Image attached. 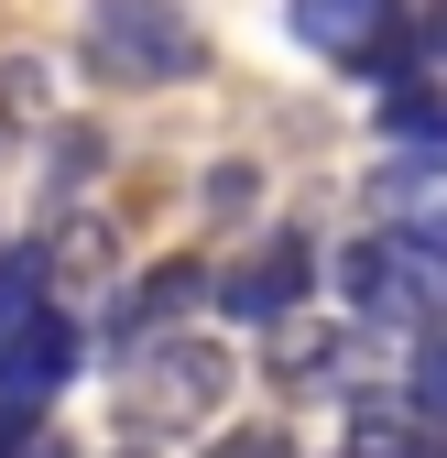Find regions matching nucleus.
<instances>
[{"label":"nucleus","mask_w":447,"mask_h":458,"mask_svg":"<svg viewBox=\"0 0 447 458\" xmlns=\"http://www.w3.org/2000/svg\"><path fill=\"white\" fill-rule=\"evenodd\" d=\"M77 360H88V327L66 317L44 251H0V404L44 415L55 393L77 382Z\"/></svg>","instance_id":"nucleus-1"},{"label":"nucleus","mask_w":447,"mask_h":458,"mask_svg":"<svg viewBox=\"0 0 447 458\" xmlns=\"http://www.w3.org/2000/svg\"><path fill=\"white\" fill-rule=\"evenodd\" d=\"M284 22H295V44L327 55L339 77H371V88L426 77V55H415L426 33H415L404 0H284Z\"/></svg>","instance_id":"nucleus-2"},{"label":"nucleus","mask_w":447,"mask_h":458,"mask_svg":"<svg viewBox=\"0 0 447 458\" xmlns=\"http://www.w3.org/2000/svg\"><path fill=\"white\" fill-rule=\"evenodd\" d=\"M207 66L197 22L175 12V0H98L88 12V77L109 88H186Z\"/></svg>","instance_id":"nucleus-3"},{"label":"nucleus","mask_w":447,"mask_h":458,"mask_svg":"<svg viewBox=\"0 0 447 458\" xmlns=\"http://www.w3.org/2000/svg\"><path fill=\"white\" fill-rule=\"evenodd\" d=\"M230 404V360L207 338H164V350H131L121 360V415L131 426H197Z\"/></svg>","instance_id":"nucleus-4"},{"label":"nucleus","mask_w":447,"mask_h":458,"mask_svg":"<svg viewBox=\"0 0 447 458\" xmlns=\"http://www.w3.org/2000/svg\"><path fill=\"white\" fill-rule=\"evenodd\" d=\"M306 284H316V251H306V229H262V241L240 262H218V317H251V327H284L306 306Z\"/></svg>","instance_id":"nucleus-5"},{"label":"nucleus","mask_w":447,"mask_h":458,"mask_svg":"<svg viewBox=\"0 0 447 458\" xmlns=\"http://www.w3.org/2000/svg\"><path fill=\"white\" fill-rule=\"evenodd\" d=\"M371 218H382L393 251H415L447 284V164H382L371 175Z\"/></svg>","instance_id":"nucleus-6"},{"label":"nucleus","mask_w":447,"mask_h":458,"mask_svg":"<svg viewBox=\"0 0 447 458\" xmlns=\"http://www.w3.org/2000/svg\"><path fill=\"white\" fill-rule=\"evenodd\" d=\"M339 284H350L360 327H426V317H436V273H426L415 251H393L382 229H371V241L339 262Z\"/></svg>","instance_id":"nucleus-7"},{"label":"nucleus","mask_w":447,"mask_h":458,"mask_svg":"<svg viewBox=\"0 0 447 458\" xmlns=\"http://www.w3.org/2000/svg\"><path fill=\"white\" fill-rule=\"evenodd\" d=\"M186 306H218V273H207V262H153L131 295H121V360L186 338Z\"/></svg>","instance_id":"nucleus-8"},{"label":"nucleus","mask_w":447,"mask_h":458,"mask_svg":"<svg viewBox=\"0 0 447 458\" xmlns=\"http://www.w3.org/2000/svg\"><path fill=\"white\" fill-rule=\"evenodd\" d=\"M382 142H393L404 164H447V77L382 88Z\"/></svg>","instance_id":"nucleus-9"},{"label":"nucleus","mask_w":447,"mask_h":458,"mask_svg":"<svg viewBox=\"0 0 447 458\" xmlns=\"http://www.w3.org/2000/svg\"><path fill=\"white\" fill-rule=\"evenodd\" d=\"M404 404L426 426H447V327H415V360H404Z\"/></svg>","instance_id":"nucleus-10"},{"label":"nucleus","mask_w":447,"mask_h":458,"mask_svg":"<svg viewBox=\"0 0 447 458\" xmlns=\"http://www.w3.org/2000/svg\"><path fill=\"white\" fill-rule=\"evenodd\" d=\"M0 458H66V437L44 415H22V404H0Z\"/></svg>","instance_id":"nucleus-11"},{"label":"nucleus","mask_w":447,"mask_h":458,"mask_svg":"<svg viewBox=\"0 0 447 458\" xmlns=\"http://www.w3.org/2000/svg\"><path fill=\"white\" fill-rule=\"evenodd\" d=\"M207 458H295V447H284V437H273V426H240L230 447H207Z\"/></svg>","instance_id":"nucleus-12"},{"label":"nucleus","mask_w":447,"mask_h":458,"mask_svg":"<svg viewBox=\"0 0 447 458\" xmlns=\"http://www.w3.org/2000/svg\"><path fill=\"white\" fill-rule=\"evenodd\" d=\"M415 33H426V55H436V66H447V0H426V22H415Z\"/></svg>","instance_id":"nucleus-13"}]
</instances>
